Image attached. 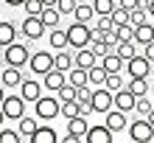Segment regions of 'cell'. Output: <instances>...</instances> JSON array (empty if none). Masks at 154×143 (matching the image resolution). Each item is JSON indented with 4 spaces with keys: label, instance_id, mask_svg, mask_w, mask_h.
<instances>
[{
    "label": "cell",
    "instance_id": "cell-1",
    "mask_svg": "<svg viewBox=\"0 0 154 143\" xmlns=\"http://www.w3.org/2000/svg\"><path fill=\"white\" fill-rule=\"evenodd\" d=\"M65 37H67V48L70 51H79V48H87L90 39H93V28H90V23H70L65 28Z\"/></svg>",
    "mask_w": 154,
    "mask_h": 143
},
{
    "label": "cell",
    "instance_id": "cell-2",
    "mask_svg": "<svg viewBox=\"0 0 154 143\" xmlns=\"http://www.w3.org/2000/svg\"><path fill=\"white\" fill-rule=\"evenodd\" d=\"M28 56H31V48L28 42H8V45L3 48V65H11V67H25L28 65Z\"/></svg>",
    "mask_w": 154,
    "mask_h": 143
},
{
    "label": "cell",
    "instance_id": "cell-3",
    "mask_svg": "<svg viewBox=\"0 0 154 143\" xmlns=\"http://www.w3.org/2000/svg\"><path fill=\"white\" fill-rule=\"evenodd\" d=\"M34 115L39 121H56L59 118V98L53 93H42L37 101H34Z\"/></svg>",
    "mask_w": 154,
    "mask_h": 143
},
{
    "label": "cell",
    "instance_id": "cell-4",
    "mask_svg": "<svg viewBox=\"0 0 154 143\" xmlns=\"http://www.w3.org/2000/svg\"><path fill=\"white\" fill-rule=\"evenodd\" d=\"M123 132H126V135H129L134 143H151V140H154V126H151L146 118H143V115H140L137 121L126 123V129H123Z\"/></svg>",
    "mask_w": 154,
    "mask_h": 143
},
{
    "label": "cell",
    "instance_id": "cell-5",
    "mask_svg": "<svg viewBox=\"0 0 154 143\" xmlns=\"http://www.w3.org/2000/svg\"><path fill=\"white\" fill-rule=\"evenodd\" d=\"M20 34L25 37V42H37V39H42L48 34V28L42 25V20L37 14H25L23 23H20Z\"/></svg>",
    "mask_w": 154,
    "mask_h": 143
},
{
    "label": "cell",
    "instance_id": "cell-6",
    "mask_svg": "<svg viewBox=\"0 0 154 143\" xmlns=\"http://www.w3.org/2000/svg\"><path fill=\"white\" fill-rule=\"evenodd\" d=\"M87 115H73V118H65V143H79L84 140V132H87Z\"/></svg>",
    "mask_w": 154,
    "mask_h": 143
},
{
    "label": "cell",
    "instance_id": "cell-7",
    "mask_svg": "<svg viewBox=\"0 0 154 143\" xmlns=\"http://www.w3.org/2000/svg\"><path fill=\"white\" fill-rule=\"evenodd\" d=\"M0 110H3L6 115V121H17L20 115H25V98L20 93H14V95H3V101H0Z\"/></svg>",
    "mask_w": 154,
    "mask_h": 143
},
{
    "label": "cell",
    "instance_id": "cell-8",
    "mask_svg": "<svg viewBox=\"0 0 154 143\" xmlns=\"http://www.w3.org/2000/svg\"><path fill=\"white\" fill-rule=\"evenodd\" d=\"M123 73L129 76V79H132V76H143V79H149V76H151V62L143 56V53H134L132 59H126V62H123Z\"/></svg>",
    "mask_w": 154,
    "mask_h": 143
},
{
    "label": "cell",
    "instance_id": "cell-9",
    "mask_svg": "<svg viewBox=\"0 0 154 143\" xmlns=\"http://www.w3.org/2000/svg\"><path fill=\"white\" fill-rule=\"evenodd\" d=\"M51 67H53V53H51V51H31V56H28V70H31L34 76L48 73Z\"/></svg>",
    "mask_w": 154,
    "mask_h": 143
},
{
    "label": "cell",
    "instance_id": "cell-10",
    "mask_svg": "<svg viewBox=\"0 0 154 143\" xmlns=\"http://www.w3.org/2000/svg\"><path fill=\"white\" fill-rule=\"evenodd\" d=\"M112 107V93L106 90V87H95L93 95H90V112H98V115H104L106 110Z\"/></svg>",
    "mask_w": 154,
    "mask_h": 143
},
{
    "label": "cell",
    "instance_id": "cell-11",
    "mask_svg": "<svg viewBox=\"0 0 154 143\" xmlns=\"http://www.w3.org/2000/svg\"><path fill=\"white\" fill-rule=\"evenodd\" d=\"M17 90H20V95L25 98V104H34V101L45 93V90H42V82H37V79H31V76H23V82H20Z\"/></svg>",
    "mask_w": 154,
    "mask_h": 143
},
{
    "label": "cell",
    "instance_id": "cell-12",
    "mask_svg": "<svg viewBox=\"0 0 154 143\" xmlns=\"http://www.w3.org/2000/svg\"><path fill=\"white\" fill-rule=\"evenodd\" d=\"M126 123H129V118H126V112L115 110V107H109V110L104 112V126L112 132V135H118V132L126 129Z\"/></svg>",
    "mask_w": 154,
    "mask_h": 143
},
{
    "label": "cell",
    "instance_id": "cell-13",
    "mask_svg": "<svg viewBox=\"0 0 154 143\" xmlns=\"http://www.w3.org/2000/svg\"><path fill=\"white\" fill-rule=\"evenodd\" d=\"M84 140L87 143H112V132L104 123H90L87 132H84Z\"/></svg>",
    "mask_w": 154,
    "mask_h": 143
},
{
    "label": "cell",
    "instance_id": "cell-14",
    "mask_svg": "<svg viewBox=\"0 0 154 143\" xmlns=\"http://www.w3.org/2000/svg\"><path fill=\"white\" fill-rule=\"evenodd\" d=\"M20 82H23V70L20 67H11V65L0 67V84H3L6 90H17Z\"/></svg>",
    "mask_w": 154,
    "mask_h": 143
},
{
    "label": "cell",
    "instance_id": "cell-15",
    "mask_svg": "<svg viewBox=\"0 0 154 143\" xmlns=\"http://www.w3.org/2000/svg\"><path fill=\"white\" fill-rule=\"evenodd\" d=\"M62 84H65V70L51 67L48 73H42V90H45V93H56Z\"/></svg>",
    "mask_w": 154,
    "mask_h": 143
},
{
    "label": "cell",
    "instance_id": "cell-16",
    "mask_svg": "<svg viewBox=\"0 0 154 143\" xmlns=\"http://www.w3.org/2000/svg\"><path fill=\"white\" fill-rule=\"evenodd\" d=\"M28 140H31V143H56V140H59V132L53 129V126H48V123H39Z\"/></svg>",
    "mask_w": 154,
    "mask_h": 143
},
{
    "label": "cell",
    "instance_id": "cell-17",
    "mask_svg": "<svg viewBox=\"0 0 154 143\" xmlns=\"http://www.w3.org/2000/svg\"><path fill=\"white\" fill-rule=\"evenodd\" d=\"M132 39H134V45H146V42H151V39H154V23H151V20H146V23L134 25Z\"/></svg>",
    "mask_w": 154,
    "mask_h": 143
},
{
    "label": "cell",
    "instance_id": "cell-18",
    "mask_svg": "<svg viewBox=\"0 0 154 143\" xmlns=\"http://www.w3.org/2000/svg\"><path fill=\"white\" fill-rule=\"evenodd\" d=\"M39 123L42 121L37 118V115H20V118H17V132H20V138H31Z\"/></svg>",
    "mask_w": 154,
    "mask_h": 143
},
{
    "label": "cell",
    "instance_id": "cell-19",
    "mask_svg": "<svg viewBox=\"0 0 154 143\" xmlns=\"http://www.w3.org/2000/svg\"><path fill=\"white\" fill-rule=\"evenodd\" d=\"M98 62H101V67L106 70V73H123V59L118 56L115 51H109V53H104V56L98 59Z\"/></svg>",
    "mask_w": 154,
    "mask_h": 143
},
{
    "label": "cell",
    "instance_id": "cell-20",
    "mask_svg": "<svg viewBox=\"0 0 154 143\" xmlns=\"http://www.w3.org/2000/svg\"><path fill=\"white\" fill-rule=\"evenodd\" d=\"M95 53L90 51V48H79V51H73V65L76 67H81V70H87V67H93L95 65Z\"/></svg>",
    "mask_w": 154,
    "mask_h": 143
},
{
    "label": "cell",
    "instance_id": "cell-21",
    "mask_svg": "<svg viewBox=\"0 0 154 143\" xmlns=\"http://www.w3.org/2000/svg\"><path fill=\"white\" fill-rule=\"evenodd\" d=\"M70 17H73L76 23H93L95 20L93 3H90V0H87V3H76V8H73V14H70Z\"/></svg>",
    "mask_w": 154,
    "mask_h": 143
},
{
    "label": "cell",
    "instance_id": "cell-22",
    "mask_svg": "<svg viewBox=\"0 0 154 143\" xmlns=\"http://www.w3.org/2000/svg\"><path fill=\"white\" fill-rule=\"evenodd\" d=\"M17 39V25L11 20H3L0 17V48H6L8 42H14Z\"/></svg>",
    "mask_w": 154,
    "mask_h": 143
},
{
    "label": "cell",
    "instance_id": "cell-23",
    "mask_svg": "<svg viewBox=\"0 0 154 143\" xmlns=\"http://www.w3.org/2000/svg\"><path fill=\"white\" fill-rule=\"evenodd\" d=\"M39 20H42V25H45V28H56V25L62 23V14L56 11V6H42Z\"/></svg>",
    "mask_w": 154,
    "mask_h": 143
},
{
    "label": "cell",
    "instance_id": "cell-24",
    "mask_svg": "<svg viewBox=\"0 0 154 143\" xmlns=\"http://www.w3.org/2000/svg\"><path fill=\"white\" fill-rule=\"evenodd\" d=\"M48 45L51 51H62V48H67V37H65V28H48Z\"/></svg>",
    "mask_w": 154,
    "mask_h": 143
},
{
    "label": "cell",
    "instance_id": "cell-25",
    "mask_svg": "<svg viewBox=\"0 0 154 143\" xmlns=\"http://www.w3.org/2000/svg\"><path fill=\"white\" fill-rule=\"evenodd\" d=\"M53 67H59V70H67L73 67V53H70V48H62V51H53Z\"/></svg>",
    "mask_w": 154,
    "mask_h": 143
},
{
    "label": "cell",
    "instance_id": "cell-26",
    "mask_svg": "<svg viewBox=\"0 0 154 143\" xmlns=\"http://www.w3.org/2000/svg\"><path fill=\"white\" fill-rule=\"evenodd\" d=\"M123 87H126L132 95H149V79H143V76H132Z\"/></svg>",
    "mask_w": 154,
    "mask_h": 143
},
{
    "label": "cell",
    "instance_id": "cell-27",
    "mask_svg": "<svg viewBox=\"0 0 154 143\" xmlns=\"http://www.w3.org/2000/svg\"><path fill=\"white\" fill-rule=\"evenodd\" d=\"M104 79H106V70L101 67V62H95L93 67H87V84L101 87V84H104Z\"/></svg>",
    "mask_w": 154,
    "mask_h": 143
},
{
    "label": "cell",
    "instance_id": "cell-28",
    "mask_svg": "<svg viewBox=\"0 0 154 143\" xmlns=\"http://www.w3.org/2000/svg\"><path fill=\"white\" fill-rule=\"evenodd\" d=\"M65 82L67 84H73V87H84L87 84V70H81V67H70L67 73H65Z\"/></svg>",
    "mask_w": 154,
    "mask_h": 143
},
{
    "label": "cell",
    "instance_id": "cell-29",
    "mask_svg": "<svg viewBox=\"0 0 154 143\" xmlns=\"http://www.w3.org/2000/svg\"><path fill=\"white\" fill-rule=\"evenodd\" d=\"M112 51H115L118 56H121V59L126 62V59H132L134 53H137V45H134V39H123V42H118V45H115Z\"/></svg>",
    "mask_w": 154,
    "mask_h": 143
},
{
    "label": "cell",
    "instance_id": "cell-30",
    "mask_svg": "<svg viewBox=\"0 0 154 143\" xmlns=\"http://www.w3.org/2000/svg\"><path fill=\"white\" fill-rule=\"evenodd\" d=\"M123 84H126V82H123V76H121V73H106V79H104V87H106L109 93L121 90Z\"/></svg>",
    "mask_w": 154,
    "mask_h": 143
},
{
    "label": "cell",
    "instance_id": "cell-31",
    "mask_svg": "<svg viewBox=\"0 0 154 143\" xmlns=\"http://www.w3.org/2000/svg\"><path fill=\"white\" fill-rule=\"evenodd\" d=\"M93 3V11L95 14H109L112 8L118 6V0H90Z\"/></svg>",
    "mask_w": 154,
    "mask_h": 143
},
{
    "label": "cell",
    "instance_id": "cell-32",
    "mask_svg": "<svg viewBox=\"0 0 154 143\" xmlns=\"http://www.w3.org/2000/svg\"><path fill=\"white\" fill-rule=\"evenodd\" d=\"M87 48H90V51H93V53H95V59H101V56H104V53H109V51H112V48H109V45H106V42H104V39H95V37H93V39H90V45H87Z\"/></svg>",
    "mask_w": 154,
    "mask_h": 143
},
{
    "label": "cell",
    "instance_id": "cell-33",
    "mask_svg": "<svg viewBox=\"0 0 154 143\" xmlns=\"http://www.w3.org/2000/svg\"><path fill=\"white\" fill-rule=\"evenodd\" d=\"M151 101H149V98L146 95H134V107H132V112H137V115H146L149 110H151Z\"/></svg>",
    "mask_w": 154,
    "mask_h": 143
},
{
    "label": "cell",
    "instance_id": "cell-34",
    "mask_svg": "<svg viewBox=\"0 0 154 143\" xmlns=\"http://www.w3.org/2000/svg\"><path fill=\"white\" fill-rule=\"evenodd\" d=\"M109 17H112V25H123V23H129V11H126V8H121V6H115L112 11H109Z\"/></svg>",
    "mask_w": 154,
    "mask_h": 143
},
{
    "label": "cell",
    "instance_id": "cell-35",
    "mask_svg": "<svg viewBox=\"0 0 154 143\" xmlns=\"http://www.w3.org/2000/svg\"><path fill=\"white\" fill-rule=\"evenodd\" d=\"M53 6H56V11L62 17H70V14H73V8H76V0H56Z\"/></svg>",
    "mask_w": 154,
    "mask_h": 143
},
{
    "label": "cell",
    "instance_id": "cell-36",
    "mask_svg": "<svg viewBox=\"0 0 154 143\" xmlns=\"http://www.w3.org/2000/svg\"><path fill=\"white\" fill-rule=\"evenodd\" d=\"M149 20V14H146V8H143V6H137V8H132V11H129V23L132 25H140V23H146Z\"/></svg>",
    "mask_w": 154,
    "mask_h": 143
},
{
    "label": "cell",
    "instance_id": "cell-37",
    "mask_svg": "<svg viewBox=\"0 0 154 143\" xmlns=\"http://www.w3.org/2000/svg\"><path fill=\"white\" fill-rule=\"evenodd\" d=\"M0 143H20V132H17V129L0 126Z\"/></svg>",
    "mask_w": 154,
    "mask_h": 143
},
{
    "label": "cell",
    "instance_id": "cell-38",
    "mask_svg": "<svg viewBox=\"0 0 154 143\" xmlns=\"http://www.w3.org/2000/svg\"><path fill=\"white\" fill-rule=\"evenodd\" d=\"M23 8H25V14H37V17H39L42 3H39V0H25V3H23Z\"/></svg>",
    "mask_w": 154,
    "mask_h": 143
},
{
    "label": "cell",
    "instance_id": "cell-39",
    "mask_svg": "<svg viewBox=\"0 0 154 143\" xmlns=\"http://www.w3.org/2000/svg\"><path fill=\"white\" fill-rule=\"evenodd\" d=\"M118 6H121V8H126V11H132V8L143 6V0H118Z\"/></svg>",
    "mask_w": 154,
    "mask_h": 143
},
{
    "label": "cell",
    "instance_id": "cell-40",
    "mask_svg": "<svg viewBox=\"0 0 154 143\" xmlns=\"http://www.w3.org/2000/svg\"><path fill=\"white\" fill-rule=\"evenodd\" d=\"M143 56H146L151 65H154V39L151 42H146V45H143Z\"/></svg>",
    "mask_w": 154,
    "mask_h": 143
},
{
    "label": "cell",
    "instance_id": "cell-41",
    "mask_svg": "<svg viewBox=\"0 0 154 143\" xmlns=\"http://www.w3.org/2000/svg\"><path fill=\"white\" fill-rule=\"evenodd\" d=\"M143 8H146V14H149V20L154 23V0H143Z\"/></svg>",
    "mask_w": 154,
    "mask_h": 143
},
{
    "label": "cell",
    "instance_id": "cell-42",
    "mask_svg": "<svg viewBox=\"0 0 154 143\" xmlns=\"http://www.w3.org/2000/svg\"><path fill=\"white\" fill-rule=\"evenodd\" d=\"M0 3H6V6H11V8H20L25 0H0Z\"/></svg>",
    "mask_w": 154,
    "mask_h": 143
},
{
    "label": "cell",
    "instance_id": "cell-43",
    "mask_svg": "<svg viewBox=\"0 0 154 143\" xmlns=\"http://www.w3.org/2000/svg\"><path fill=\"white\" fill-rule=\"evenodd\" d=\"M143 118H146V121H149V123H151V126H154V107H151V110H149V112H146V115H143Z\"/></svg>",
    "mask_w": 154,
    "mask_h": 143
},
{
    "label": "cell",
    "instance_id": "cell-44",
    "mask_svg": "<svg viewBox=\"0 0 154 143\" xmlns=\"http://www.w3.org/2000/svg\"><path fill=\"white\" fill-rule=\"evenodd\" d=\"M0 126H6V115H3V110H0Z\"/></svg>",
    "mask_w": 154,
    "mask_h": 143
},
{
    "label": "cell",
    "instance_id": "cell-45",
    "mask_svg": "<svg viewBox=\"0 0 154 143\" xmlns=\"http://www.w3.org/2000/svg\"><path fill=\"white\" fill-rule=\"evenodd\" d=\"M39 3H42V6H53L56 0H39Z\"/></svg>",
    "mask_w": 154,
    "mask_h": 143
},
{
    "label": "cell",
    "instance_id": "cell-46",
    "mask_svg": "<svg viewBox=\"0 0 154 143\" xmlns=\"http://www.w3.org/2000/svg\"><path fill=\"white\" fill-rule=\"evenodd\" d=\"M3 95H6V87H3V84H0V101H3Z\"/></svg>",
    "mask_w": 154,
    "mask_h": 143
},
{
    "label": "cell",
    "instance_id": "cell-47",
    "mask_svg": "<svg viewBox=\"0 0 154 143\" xmlns=\"http://www.w3.org/2000/svg\"><path fill=\"white\" fill-rule=\"evenodd\" d=\"M76 3H87V0H76Z\"/></svg>",
    "mask_w": 154,
    "mask_h": 143
}]
</instances>
